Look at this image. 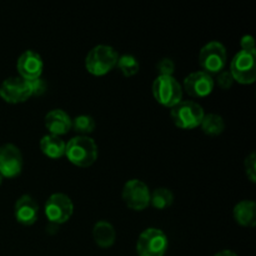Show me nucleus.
<instances>
[{"label": "nucleus", "instance_id": "obj_1", "mask_svg": "<svg viewBox=\"0 0 256 256\" xmlns=\"http://www.w3.org/2000/svg\"><path fill=\"white\" fill-rule=\"evenodd\" d=\"M65 156L79 168L92 166L98 159V145L89 136H75L65 146Z\"/></svg>", "mask_w": 256, "mask_h": 256}, {"label": "nucleus", "instance_id": "obj_2", "mask_svg": "<svg viewBox=\"0 0 256 256\" xmlns=\"http://www.w3.org/2000/svg\"><path fill=\"white\" fill-rule=\"evenodd\" d=\"M119 54L110 45H96L88 52L85 58V68L94 76H104L109 74L118 64Z\"/></svg>", "mask_w": 256, "mask_h": 256}, {"label": "nucleus", "instance_id": "obj_3", "mask_svg": "<svg viewBox=\"0 0 256 256\" xmlns=\"http://www.w3.org/2000/svg\"><path fill=\"white\" fill-rule=\"evenodd\" d=\"M205 112L200 104L192 100H182L172 108L170 116L176 128L182 130H192L200 126L204 119Z\"/></svg>", "mask_w": 256, "mask_h": 256}, {"label": "nucleus", "instance_id": "obj_4", "mask_svg": "<svg viewBox=\"0 0 256 256\" xmlns=\"http://www.w3.org/2000/svg\"><path fill=\"white\" fill-rule=\"evenodd\" d=\"M152 96L162 106L172 109L182 100V84L174 76H158L152 82Z\"/></svg>", "mask_w": 256, "mask_h": 256}, {"label": "nucleus", "instance_id": "obj_5", "mask_svg": "<svg viewBox=\"0 0 256 256\" xmlns=\"http://www.w3.org/2000/svg\"><path fill=\"white\" fill-rule=\"evenodd\" d=\"M168 250V236L162 230L148 228L136 242V252L139 256H164Z\"/></svg>", "mask_w": 256, "mask_h": 256}, {"label": "nucleus", "instance_id": "obj_6", "mask_svg": "<svg viewBox=\"0 0 256 256\" xmlns=\"http://www.w3.org/2000/svg\"><path fill=\"white\" fill-rule=\"evenodd\" d=\"M228 54L224 45L219 42H210L202 48L199 52V64L202 72L209 75L219 74L225 69Z\"/></svg>", "mask_w": 256, "mask_h": 256}, {"label": "nucleus", "instance_id": "obj_7", "mask_svg": "<svg viewBox=\"0 0 256 256\" xmlns=\"http://www.w3.org/2000/svg\"><path fill=\"white\" fill-rule=\"evenodd\" d=\"M45 215L52 224H65L69 222L74 212V204L68 195L62 192H55L50 195L45 202Z\"/></svg>", "mask_w": 256, "mask_h": 256}, {"label": "nucleus", "instance_id": "obj_8", "mask_svg": "<svg viewBox=\"0 0 256 256\" xmlns=\"http://www.w3.org/2000/svg\"><path fill=\"white\" fill-rule=\"evenodd\" d=\"M122 198L129 209L142 212L150 205L149 186L142 180L132 179L125 182Z\"/></svg>", "mask_w": 256, "mask_h": 256}, {"label": "nucleus", "instance_id": "obj_9", "mask_svg": "<svg viewBox=\"0 0 256 256\" xmlns=\"http://www.w3.org/2000/svg\"><path fill=\"white\" fill-rule=\"evenodd\" d=\"M230 74L234 82L242 85H249L256 80L255 55L248 54L240 50L230 62Z\"/></svg>", "mask_w": 256, "mask_h": 256}, {"label": "nucleus", "instance_id": "obj_10", "mask_svg": "<svg viewBox=\"0 0 256 256\" xmlns=\"http://www.w3.org/2000/svg\"><path fill=\"white\" fill-rule=\"evenodd\" d=\"M0 98L8 104H22L32 98L29 84L20 76L5 79L0 85Z\"/></svg>", "mask_w": 256, "mask_h": 256}, {"label": "nucleus", "instance_id": "obj_11", "mask_svg": "<svg viewBox=\"0 0 256 256\" xmlns=\"http://www.w3.org/2000/svg\"><path fill=\"white\" fill-rule=\"evenodd\" d=\"M215 86L214 79L212 75L205 72H195L188 75L184 79L182 88V92H186L188 95L196 99L209 96Z\"/></svg>", "mask_w": 256, "mask_h": 256}, {"label": "nucleus", "instance_id": "obj_12", "mask_svg": "<svg viewBox=\"0 0 256 256\" xmlns=\"http://www.w3.org/2000/svg\"><path fill=\"white\" fill-rule=\"evenodd\" d=\"M22 170V155L14 144L0 146V175L6 179L18 176Z\"/></svg>", "mask_w": 256, "mask_h": 256}, {"label": "nucleus", "instance_id": "obj_13", "mask_svg": "<svg viewBox=\"0 0 256 256\" xmlns=\"http://www.w3.org/2000/svg\"><path fill=\"white\" fill-rule=\"evenodd\" d=\"M16 69L20 78L29 82V80L42 78L44 62L40 54H38L34 50H26L18 59Z\"/></svg>", "mask_w": 256, "mask_h": 256}, {"label": "nucleus", "instance_id": "obj_14", "mask_svg": "<svg viewBox=\"0 0 256 256\" xmlns=\"http://www.w3.org/2000/svg\"><path fill=\"white\" fill-rule=\"evenodd\" d=\"M39 205L30 195H22L16 200L14 206V216L19 224L30 226L38 220Z\"/></svg>", "mask_w": 256, "mask_h": 256}, {"label": "nucleus", "instance_id": "obj_15", "mask_svg": "<svg viewBox=\"0 0 256 256\" xmlns=\"http://www.w3.org/2000/svg\"><path fill=\"white\" fill-rule=\"evenodd\" d=\"M44 125L49 134L62 136L68 134L72 129V118L62 109L50 110L44 119Z\"/></svg>", "mask_w": 256, "mask_h": 256}, {"label": "nucleus", "instance_id": "obj_16", "mask_svg": "<svg viewBox=\"0 0 256 256\" xmlns=\"http://www.w3.org/2000/svg\"><path fill=\"white\" fill-rule=\"evenodd\" d=\"M234 220L245 228H252L256 224V204L252 200H242L238 202L232 210Z\"/></svg>", "mask_w": 256, "mask_h": 256}, {"label": "nucleus", "instance_id": "obj_17", "mask_svg": "<svg viewBox=\"0 0 256 256\" xmlns=\"http://www.w3.org/2000/svg\"><path fill=\"white\" fill-rule=\"evenodd\" d=\"M92 239L98 246L106 249L114 245L116 240V232H115L114 226L109 222L100 220L92 228Z\"/></svg>", "mask_w": 256, "mask_h": 256}, {"label": "nucleus", "instance_id": "obj_18", "mask_svg": "<svg viewBox=\"0 0 256 256\" xmlns=\"http://www.w3.org/2000/svg\"><path fill=\"white\" fill-rule=\"evenodd\" d=\"M65 144L64 140L60 136L48 134L44 135L40 140V150L45 156L50 159H60L65 155Z\"/></svg>", "mask_w": 256, "mask_h": 256}, {"label": "nucleus", "instance_id": "obj_19", "mask_svg": "<svg viewBox=\"0 0 256 256\" xmlns=\"http://www.w3.org/2000/svg\"><path fill=\"white\" fill-rule=\"evenodd\" d=\"M202 130L204 134L209 135V136H216L220 135L225 129V122L219 114H205L204 119H202Z\"/></svg>", "mask_w": 256, "mask_h": 256}, {"label": "nucleus", "instance_id": "obj_20", "mask_svg": "<svg viewBox=\"0 0 256 256\" xmlns=\"http://www.w3.org/2000/svg\"><path fill=\"white\" fill-rule=\"evenodd\" d=\"M174 195L166 188H159L150 192V205L155 209L164 210L172 204Z\"/></svg>", "mask_w": 256, "mask_h": 256}, {"label": "nucleus", "instance_id": "obj_21", "mask_svg": "<svg viewBox=\"0 0 256 256\" xmlns=\"http://www.w3.org/2000/svg\"><path fill=\"white\" fill-rule=\"evenodd\" d=\"M116 68L125 78H132L139 72L140 65L136 58L130 54H125L119 56Z\"/></svg>", "mask_w": 256, "mask_h": 256}, {"label": "nucleus", "instance_id": "obj_22", "mask_svg": "<svg viewBox=\"0 0 256 256\" xmlns=\"http://www.w3.org/2000/svg\"><path fill=\"white\" fill-rule=\"evenodd\" d=\"M72 128L80 134V136H88V134L94 132L95 120L90 115H79L72 119Z\"/></svg>", "mask_w": 256, "mask_h": 256}, {"label": "nucleus", "instance_id": "obj_23", "mask_svg": "<svg viewBox=\"0 0 256 256\" xmlns=\"http://www.w3.org/2000/svg\"><path fill=\"white\" fill-rule=\"evenodd\" d=\"M244 169L245 174H246L248 179L252 182H256V156L255 152H250L246 158H245L244 162Z\"/></svg>", "mask_w": 256, "mask_h": 256}, {"label": "nucleus", "instance_id": "obj_24", "mask_svg": "<svg viewBox=\"0 0 256 256\" xmlns=\"http://www.w3.org/2000/svg\"><path fill=\"white\" fill-rule=\"evenodd\" d=\"M156 70L159 72V76H172L175 72V64L169 58L159 60L156 64Z\"/></svg>", "mask_w": 256, "mask_h": 256}, {"label": "nucleus", "instance_id": "obj_25", "mask_svg": "<svg viewBox=\"0 0 256 256\" xmlns=\"http://www.w3.org/2000/svg\"><path fill=\"white\" fill-rule=\"evenodd\" d=\"M28 82V80H26ZM30 88V92H32V96H42L48 89V84L42 78H38V79L29 80L28 82Z\"/></svg>", "mask_w": 256, "mask_h": 256}, {"label": "nucleus", "instance_id": "obj_26", "mask_svg": "<svg viewBox=\"0 0 256 256\" xmlns=\"http://www.w3.org/2000/svg\"><path fill=\"white\" fill-rule=\"evenodd\" d=\"M214 82H216L220 89L229 90L232 86V84H234V79H232L230 72H226L224 69L219 74H216V80H214Z\"/></svg>", "mask_w": 256, "mask_h": 256}, {"label": "nucleus", "instance_id": "obj_27", "mask_svg": "<svg viewBox=\"0 0 256 256\" xmlns=\"http://www.w3.org/2000/svg\"><path fill=\"white\" fill-rule=\"evenodd\" d=\"M240 46H242V52H248V54L255 55V40L252 35H244L240 42Z\"/></svg>", "mask_w": 256, "mask_h": 256}, {"label": "nucleus", "instance_id": "obj_28", "mask_svg": "<svg viewBox=\"0 0 256 256\" xmlns=\"http://www.w3.org/2000/svg\"><path fill=\"white\" fill-rule=\"evenodd\" d=\"M214 256H238L232 250H222V252H216Z\"/></svg>", "mask_w": 256, "mask_h": 256}, {"label": "nucleus", "instance_id": "obj_29", "mask_svg": "<svg viewBox=\"0 0 256 256\" xmlns=\"http://www.w3.org/2000/svg\"><path fill=\"white\" fill-rule=\"evenodd\" d=\"M2 176L0 175V185H2Z\"/></svg>", "mask_w": 256, "mask_h": 256}]
</instances>
